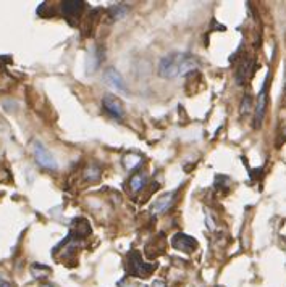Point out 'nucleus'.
<instances>
[{"label": "nucleus", "instance_id": "19", "mask_svg": "<svg viewBox=\"0 0 286 287\" xmlns=\"http://www.w3.org/2000/svg\"><path fill=\"white\" fill-rule=\"evenodd\" d=\"M125 287H135V285H129V284H126V285H125Z\"/></svg>", "mask_w": 286, "mask_h": 287}, {"label": "nucleus", "instance_id": "13", "mask_svg": "<svg viewBox=\"0 0 286 287\" xmlns=\"http://www.w3.org/2000/svg\"><path fill=\"white\" fill-rule=\"evenodd\" d=\"M141 165V157L135 155V153H129V155L125 157V166L128 170H135Z\"/></svg>", "mask_w": 286, "mask_h": 287}, {"label": "nucleus", "instance_id": "12", "mask_svg": "<svg viewBox=\"0 0 286 287\" xmlns=\"http://www.w3.org/2000/svg\"><path fill=\"white\" fill-rule=\"evenodd\" d=\"M31 273H33V276H34L36 279H42V278H46V276L50 273V270L47 268V266H44V265L34 263L31 266Z\"/></svg>", "mask_w": 286, "mask_h": 287}, {"label": "nucleus", "instance_id": "17", "mask_svg": "<svg viewBox=\"0 0 286 287\" xmlns=\"http://www.w3.org/2000/svg\"><path fill=\"white\" fill-rule=\"evenodd\" d=\"M0 287H13V285H12V282L7 281V279L4 278V276L0 274Z\"/></svg>", "mask_w": 286, "mask_h": 287}, {"label": "nucleus", "instance_id": "9", "mask_svg": "<svg viewBox=\"0 0 286 287\" xmlns=\"http://www.w3.org/2000/svg\"><path fill=\"white\" fill-rule=\"evenodd\" d=\"M102 104H104V108L108 111V113L114 116V118H117V119H123V116H125V111H123V108H121V105L118 104V102L112 97V95H105L104 97V100H102Z\"/></svg>", "mask_w": 286, "mask_h": 287}, {"label": "nucleus", "instance_id": "6", "mask_svg": "<svg viewBox=\"0 0 286 287\" xmlns=\"http://www.w3.org/2000/svg\"><path fill=\"white\" fill-rule=\"evenodd\" d=\"M175 199H177V192H167V194H163L162 197H159V199L154 202V205L150 207V211L154 213V214H162V213L168 211V208L173 205Z\"/></svg>", "mask_w": 286, "mask_h": 287}, {"label": "nucleus", "instance_id": "4", "mask_svg": "<svg viewBox=\"0 0 286 287\" xmlns=\"http://www.w3.org/2000/svg\"><path fill=\"white\" fill-rule=\"evenodd\" d=\"M33 152H34V158L42 168L47 170H57V161L54 160V157L50 155L49 150L40 144L39 140H34L33 144Z\"/></svg>", "mask_w": 286, "mask_h": 287}, {"label": "nucleus", "instance_id": "3", "mask_svg": "<svg viewBox=\"0 0 286 287\" xmlns=\"http://www.w3.org/2000/svg\"><path fill=\"white\" fill-rule=\"evenodd\" d=\"M267 89H269V75L263 81V86L257 95V102H255V115H254V128H260L262 121L265 118V111H267Z\"/></svg>", "mask_w": 286, "mask_h": 287}, {"label": "nucleus", "instance_id": "15", "mask_svg": "<svg viewBox=\"0 0 286 287\" xmlns=\"http://www.w3.org/2000/svg\"><path fill=\"white\" fill-rule=\"evenodd\" d=\"M126 12H128L126 5H114L110 8V13H112V16H114V19H120L121 16L126 15Z\"/></svg>", "mask_w": 286, "mask_h": 287}, {"label": "nucleus", "instance_id": "8", "mask_svg": "<svg viewBox=\"0 0 286 287\" xmlns=\"http://www.w3.org/2000/svg\"><path fill=\"white\" fill-rule=\"evenodd\" d=\"M60 7H62V13L67 18H78L84 10V2H81V0H67V2H62Z\"/></svg>", "mask_w": 286, "mask_h": 287}, {"label": "nucleus", "instance_id": "2", "mask_svg": "<svg viewBox=\"0 0 286 287\" xmlns=\"http://www.w3.org/2000/svg\"><path fill=\"white\" fill-rule=\"evenodd\" d=\"M157 270V263H146L142 260V257L131 250L126 257V273L133 278H141V279H146L149 276Z\"/></svg>", "mask_w": 286, "mask_h": 287}, {"label": "nucleus", "instance_id": "14", "mask_svg": "<svg viewBox=\"0 0 286 287\" xmlns=\"http://www.w3.org/2000/svg\"><path fill=\"white\" fill-rule=\"evenodd\" d=\"M84 178H86L87 181H97V179L100 178V170H99L96 165H91V166L86 170V173H84Z\"/></svg>", "mask_w": 286, "mask_h": 287}, {"label": "nucleus", "instance_id": "11", "mask_svg": "<svg viewBox=\"0 0 286 287\" xmlns=\"http://www.w3.org/2000/svg\"><path fill=\"white\" fill-rule=\"evenodd\" d=\"M144 184H146V178H144V174H135V176L131 178L129 181V187L133 192H139L142 187H144Z\"/></svg>", "mask_w": 286, "mask_h": 287}, {"label": "nucleus", "instance_id": "18", "mask_svg": "<svg viewBox=\"0 0 286 287\" xmlns=\"http://www.w3.org/2000/svg\"><path fill=\"white\" fill-rule=\"evenodd\" d=\"M40 287H57V285H54V284H42Z\"/></svg>", "mask_w": 286, "mask_h": 287}, {"label": "nucleus", "instance_id": "1", "mask_svg": "<svg viewBox=\"0 0 286 287\" xmlns=\"http://www.w3.org/2000/svg\"><path fill=\"white\" fill-rule=\"evenodd\" d=\"M196 68H197L196 58L188 55V54L173 52V54H168L163 58H160V61H159V75L162 78H167V79L185 76Z\"/></svg>", "mask_w": 286, "mask_h": 287}, {"label": "nucleus", "instance_id": "16", "mask_svg": "<svg viewBox=\"0 0 286 287\" xmlns=\"http://www.w3.org/2000/svg\"><path fill=\"white\" fill-rule=\"evenodd\" d=\"M251 105H252V99H251L249 94H246V95H244V99H243V104H241V113L248 115L249 110H251Z\"/></svg>", "mask_w": 286, "mask_h": 287}, {"label": "nucleus", "instance_id": "5", "mask_svg": "<svg viewBox=\"0 0 286 287\" xmlns=\"http://www.w3.org/2000/svg\"><path fill=\"white\" fill-rule=\"evenodd\" d=\"M171 245H173V249L178 250V252H183V253H191L197 249V241L191 237V235L188 234H175L173 235V239H171Z\"/></svg>", "mask_w": 286, "mask_h": 287}, {"label": "nucleus", "instance_id": "10", "mask_svg": "<svg viewBox=\"0 0 286 287\" xmlns=\"http://www.w3.org/2000/svg\"><path fill=\"white\" fill-rule=\"evenodd\" d=\"M251 69H252V58L248 57V58L241 63V66L238 68V73H236V83H238L239 86H243L244 81L248 79V76H249V73H251Z\"/></svg>", "mask_w": 286, "mask_h": 287}, {"label": "nucleus", "instance_id": "7", "mask_svg": "<svg viewBox=\"0 0 286 287\" xmlns=\"http://www.w3.org/2000/svg\"><path fill=\"white\" fill-rule=\"evenodd\" d=\"M105 83L110 86V87H114L115 90H118V92H128V87H126V83H125V79L121 78V75L118 73L117 69H114V68H110V69H107L105 71Z\"/></svg>", "mask_w": 286, "mask_h": 287}]
</instances>
